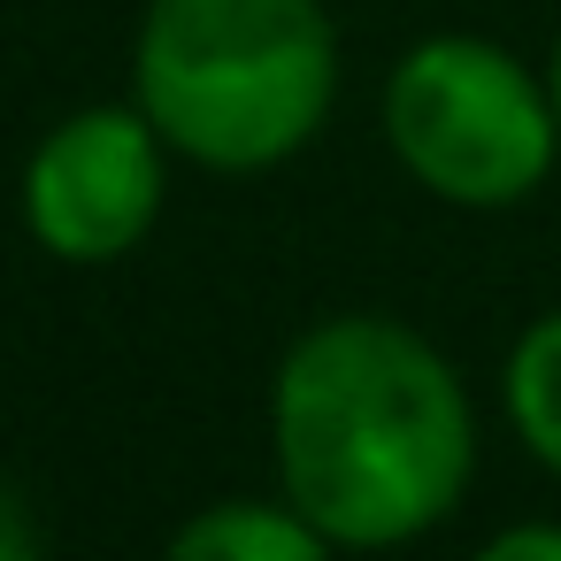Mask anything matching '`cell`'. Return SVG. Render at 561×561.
<instances>
[{"instance_id": "obj_1", "label": "cell", "mask_w": 561, "mask_h": 561, "mask_svg": "<svg viewBox=\"0 0 561 561\" xmlns=\"http://www.w3.org/2000/svg\"><path fill=\"white\" fill-rule=\"evenodd\" d=\"M270 461L331 553H385L469 500L477 400L415 323L346 308L285 346L270 377Z\"/></svg>"}, {"instance_id": "obj_2", "label": "cell", "mask_w": 561, "mask_h": 561, "mask_svg": "<svg viewBox=\"0 0 561 561\" xmlns=\"http://www.w3.org/2000/svg\"><path fill=\"white\" fill-rule=\"evenodd\" d=\"M131 101L216 178H262L308 154L339 108V32L323 0H147Z\"/></svg>"}, {"instance_id": "obj_3", "label": "cell", "mask_w": 561, "mask_h": 561, "mask_svg": "<svg viewBox=\"0 0 561 561\" xmlns=\"http://www.w3.org/2000/svg\"><path fill=\"white\" fill-rule=\"evenodd\" d=\"M385 147L446 208H523L561 162L546 70L477 32H431L385 70Z\"/></svg>"}, {"instance_id": "obj_4", "label": "cell", "mask_w": 561, "mask_h": 561, "mask_svg": "<svg viewBox=\"0 0 561 561\" xmlns=\"http://www.w3.org/2000/svg\"><path fill=\"white\" fill-rule=\"evenodd\" d=\"M170 162L178 147L154 131L139 101H93L70 108L32 154H24V231L62 270H108L139 254L170 208Z\"/></svg>"}, {"instance_id": "obj_5", "label": "cell", "mask_w": 561, "mask_h": 561, "mask_svg": "<svg viewBox=\"0 0 561 561\" xmlns=\"http://www.w3.org/2000/svg\"><path fill=\"white\" fill-rule=\"evenodd\" d=\"M170 553L178 561H323L331 546L285 492H270V500H208L170 530Z\"/></svg>"}, {"instance_id": "obj_6", "label": "cell", "mask_w": 561, "mask_h": 561, "mask_svg": "<svg viewBox=\"0 0 561 561\" xmlns=\"http://www.w3.org/2000/svg\"><path fill=\"white\" fill-rule=\"evenodd\" d=\"M500 415L523 438V454L561 477V308H546L500 362Z\"/></svg>"}, {"instance_id": "obj_7", "label": "cell", "mask_w": 561, "mask_h": 561, "mask_svg": "<svg viewBox=\"0 0 561 561\" xmlns=\"http://www.w3.org/2000/svg\"><path fill=\"white\" fill-rule=\"evenodd\" d=\"M484 553L492 561H561V523H507V530H492L484 538Z\"/></svg>"}, {"instance_id": "obj_8", "label": "cell", "mask_w": 561, "mask_h": 561, "mask_svg": "<svg viewBox=\"0 0 561 561\" xmlns=\"http://www.w3.org/2000/svg\"><path fill=\"white\" fill-rule=\"evenodd\" d=\"M32 553H39V515L9 477H0V561H32Z\"/></svg>"}, {"instance_id": "obj_9", "label": "cell", "mask_w": 561, "mask_h": 561, "mask_svg": "<svg viewBox=\"0 0 561 561\" xmlns=\"http://www.w3.org/2000/svg\"><path fill=\"white\" fill-rule=\"evenodd\" d=\"M546 93H553V116H561V32H553V47H546Z\"/></svg>"}]
</instances>
